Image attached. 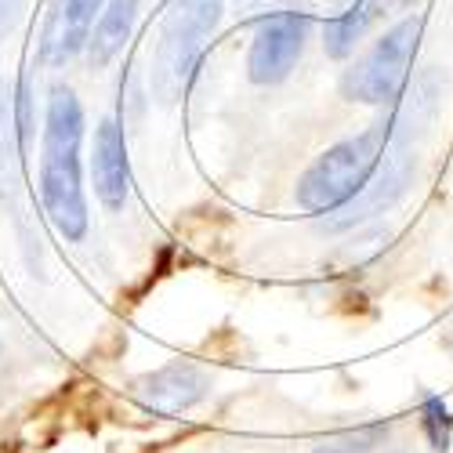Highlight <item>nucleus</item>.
Segmentation results:
<instances>
[{
  "mask_svg": "<svg viewBox=\"0 0 453 453\" xmlns=\"http://www.w3.org/2000/svg\"><path fill=\"white\" fill-rule=\"evenodd\" d=\"M84 105L69 88H51L44 109V138H41V200L69 243L88 236V193H84Z\"/></svg>",
  "mask_w": 453,
  "mask_h": 453,
  "instance_id": "f257e3e1",
  "label": "nucleus"
},
{
  "mask_svg": "<svg viewBox=\"0 0 453 453\" xmlns=\"http://www.w3.org/2000/svg\"><path fill=\"white\" fill-rule=\"evenodd\" d=\"M403 134L395 124V112L381 117L377 124H370L366 131L342 138L337 145H330L326 153H319L309 171L297 178L294 200L305 214H334L342 211L349 200H356L366 181L377 174V167L385 164V157L392 149H403Z\"/></svg>",
  "mask_w": 453,
  "mask_h": 453,
  "instance_id": "f03ea898",
  "label": "nucleus"
},
{
  "mask_svg": "<svg viewBox=\"0 0 453 453\" xmlns=\"http://www.w3.org/2000/svg\"><path fill=\"white\" fill-rule=\"evenodd\" d=\"M221 15H225V0H178L171 15L164 19L160 41L153 51V73H149V88L164 105L185 95V84L193 77Z\"/></svg>",
  "mask_w": 453,
  "mask_h": 453,
  "instance_id": "7ed1b4c3",
  "label": "nucleus"
},
{
  "mask_svg": "<svg viewBox=\"0 0 453 453\" xmlns=\"http://www.w3.org/2000/svg\"><path fill=\"white\" fill-rule=\"evenodd\" d=\"M421 33H425L421 15H406L392 29H385L370 44V51H363L342 73V95L359 105H392L410 84Z\"/></svg>",
  "mask_w": 453,
  "mask_h": 453,
  "instance_id": "20e7f679",
  "label": "nucleus"
},
{
  "mask_svg": "<svg viewBox=\"0 0 453 453\" xmlns=\"http://www.w3.org/2000/svg\"><path fill=\"white\" fill-rule=\"evenodd\" d=\"M309 15H297V12H276L269 19H261L254 36H250V48H247V77L257 88H273L283 84L301 51H305L309 41Z\"/></svg>",
  "mask_w": 453,
  "mask_h": 453,
  "instance_id": "39448f33",
  "label": "nucleus"
},
{
  "mask_svg": "<svg viewBox=\"0 0 453 453\" xmlns=\"http://www.w3.org/2000/svg\"><path fill=\"white\" fill-rule=\"evenodd\" d=\"M413 171H418V153H410V145L392 149V153L385 157V164L377 167V174L366 181L363 193L356 200H349L342 211L326 214L323 229L349 233V229H356V225H363V221H370L377 214H385L388 207H395L403 200V193L413 185Z\"/></svg>",
  "mask_w": 453,
  "mask_h": 453,
  "instance_id": "423d86ee",
  "label": "nucleus"
},
{
  "mask_svg": "<svg viewBox=\"0 0 453 453\" xmlns=\"http://www.w3.org/2000/svg\"><path fill=\"white\" fill-rule=\"evenodd\" d=\"M211 373L188 359H171L167 366L153 370V373H142L138 381L131 385V395L142 403V410L149 413H181V410H193L211 395Z\"/></svg>",
  "mask_w": 453,
  "mask_h": 453,
  "instance_id": "0eeeda50",
  "label": "nucleus"
},
{
  "mask_svg": "<svg viewBox=\"0 0 453 453\" xmlns=\"http://www.w3.org/2000/svg\"><path fill=\"white\" fill-rule=\"evenodd\" d=\"M102 8L105 0H55L41 33V62L58 69L81 51H88Z\"/></svg>",
  "mask_w": 453,
  "mask_h": 453,
  "instance_id": "6e6552de",
  "label": "nucleus"
},
{
  "mask_svg": "<svg viewBox=\"0 0 453 453\" xmlns=\"http://www.w3.org/2000/svg\"><path fill=\"white\" fill-rule=\"evenodd\" d=\"M91 181L95 196L105 211H124L127 193H131V164H127V138L124 127L105 117L95 127V149H91Z\"/></svg>",
  "mask_w": 453,
  "mask_h": 453,
  "instance_id": "1a4fd4ad",
  "label": "nucleus"
},
{
  "mask_svg": "<svg viewBox=\"0 0 453 453\" xmlns=\"http://www.w3.org/2000/svg\"><path fill=\"white\" fill-rule=\"evenodd\" d=\"M392 8H403L399 0H352V4L345 12H337L326 26H323V51L326 58H337V62H345L359 41L370 33V26L388 15Z\"/></svg>",
  "mask_w": 453,
  "mask_h": 453,
  "instance_id": "9d476101",
  "label": "nucleus"
},
{
  "mask_svg": "<svg viewBox=\"0 0 453 453\" xmlns=\"http://www.w3.org/2000/svg\"><path fill=\"white\" fill-rule=\"evenodd\" d=\"M138 8H142V0H105V8L98 15V22H95V33L88 41V51H84L91 69H105L112 58L124 51V44L131 41Z\"/></svg>",
  "mask_w": 453,
  "mask_h": 453,
  "instance_id": "9b49d317",
  "label": "nucleus"
},
{
  "mask_svg": "<svg viewBox=\"0 0 453 453\" xmlns=\"http://www.w3.org/2000/svg\"><path fill=\"white\" fill-rule=\"evenodd\" d=\"M421 428H425L435 453H446L453 446V413H449L442 395H425L421 399Z\"/></svg>",
  "mask_w": 453,
  "mask_h": 453,
  "instance_id": "f8f14e48",
  "label": "nucleus"
},
{
  "mask_svg": "<svg viewBox=\"0 0 453 453\" xmlns=\"http://www.w3.org/2000/svg\"><path fill=\"white\" fill-rule=\"evenodd\" d=\"M385 435H388L385 425H373V428H363V432H349V435H342V439H334V442L312 449V453H370Z\"/></svg>",
  "mask_w": 453,
  "mask_h": 453,
  "instance_id": "ddd939ff",
  "label": "nucleus"
},
{
  "mask_svg": "<svg viewBox=\"0 0 453 453\" xmlns=\"http://www.w3.org/2000/svg\"><path fill=\"white\" fill-rule=\"evenodd\" d=\"M19 8H22V0H0V36H4V33L12 29V22H15Z\"/></svg>",
  "mask_w": 453,
  "mask_h": 453,
  "instance_id": "4468645a",
  "label": "nucleus"
},
{
  "mask_svg": "<svg viewBox=\"0 0 453 453\" xmlns=\"http://www.w3.org/2000/svg\"><path fill=\"white\" fill-rule=\"evenodd\" d=\"M243 4H269V0H243Z\"/></svg>",
  "mask_w": 453,
  "mask_h": 453,
  "instance_id": "2eb2a0df",
  "label": "nucleus"
},
{
  "mask_svg": "<svg viewBox=\"0 0 453 453\" xmlns=\"http://www.w3.org/2000/svg\"><path fill=\"white\" fill-rule=\"evenodd\" d=\"M399 4H403V8H406V4H413V0H399Z\"/></svg>",
  "mask_w": 453,
  "mask_h": 453,
  "instance_id": "dca6fc26",
  "label": "nucleus"
}]
</instances>
